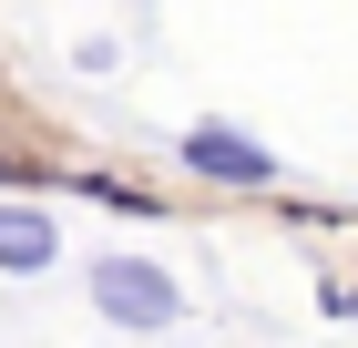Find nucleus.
I'll return each instance as SVG.
<instances>
[{
  "instance_id": "1",
  "label": "nucleus",
  "mask_w": 358,
  "mask_h": 348,
  "mask_svg": "<svg viewBox=\"0 0 358 348\" xmlns=\"http://www.w3.org/2000/svg\"><path fill=\"white\" fill-rule=\"evenodd\" d=\"M92 307L113 328H174L185 318V287H174L154 256H92Z\"/></svg>"
},
{
  "instance_id": "2",
  "label": "nucleus",
  "mask_w": 358,
  "mask_h": 348,
  "mask_svg": "<svg viewBox=\"0 0 358 348\" xmlns=\"http://www.w3.org/2000/svg\"><path fill=\"white\" fill-rule=\"evenodd\" d=\"M174 154H185L205 185H276V154H266V144H246L236 123H194Z\"/></svg>"
},
{
  "instance_id": "3",
  "label": "nucleus",
  "mask_w": 358,
  "mask_h": 348,
  "mask_svg": "<svg viewBox=\"0 0 358 348\" xmlns=\"http://www.w3.org/2000/svg\"><path fill=\"white\" fill-rule=\"evenodd\" d=\"M52 256H62L52 215H41V205H0V267H10V277H41Z\"/></svg>"
},
{
  "instance_id": "4",
  "label": "nucleus",
  "mask_w": 358,
  "mask_h": 348,
  "mask_svg": "<svg viewBox=\"0 0 358 348\" xmlns=\"http://www.w3.org/2000/svg\"><path fill=\"white\" fill-rule=\"evenodd\" d=\"M328 318H358V297H348V287H328Z\"/></svg>"
}]
</instances>
